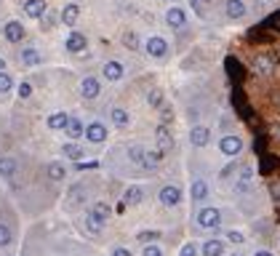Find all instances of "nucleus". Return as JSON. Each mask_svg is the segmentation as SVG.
<instances>
[{"label": "nucleus", "instance_id": "obj_1", "mask_svg": "<svg viewBox=\"0 0 280 256\" xmlns=\"http://www.w3.org/2000/svg\"><path fill=\"white\" fill-rule=\"evenodd\" d=\"M197 224L206 227V229H216V227L221 224V214H219V208H214V206L200 208V214H197Z\"/></svg>", "mask_w": 280, "mask_h": 256}, {"label": "nucleus", "instance_id": "obj_2", "mask_svg": "<svg viewBox=\"0 0 280 256\" xmlns=\"http://www.w3.org/2000/svg\"><path fill=\"white\" fill-rule=\"evenodd\" d=\"M155 142H158V149L160 152H166V149L173 147V134H171V128L166 123H160L158 125V131H155Z\"/></svg>", "mask_w": 280, "mask_h": 256}, {"label": "nucleus", "instance_id": "obj_3", "mask_svg": "<svg viewBox=\"0 0 280 256\" xmlns=\"http://www.w3.org/2000/svg\"><path fill=\"white\" fill-rule=\"evenodd\" d=\"M86 139L91 144H101V142H107V128H104L101 123H91L86 128Z\"/></svg>", "mask_w": 280, "mask_h": 256}, {"label": "nucleus", "instance_id": "obj_4", "mask_svg": "<svg viewBox=\"0 0 280 256\" xmlns=\"http://www.w3.org/2000/svg\"><path fill=\"white\" fill-rule=\"evenodd\" d=\"M179 200H182V190H179V187L168 184V187L160 190V203H163V206H176Z\"/></svg>", "mask_w": 280, "mask_h": 256}, {"label": "nucleus", "instance_id": "obj_5", "mask_svg": "<svg viewBox=\"0 0 280 256\" xmlns=\"http://www.w3.org/2000/svg\"><path fill=\"white\" fill-rule=\"evenodd\" d=\"M251 179H253V168H251V166H243L240 173H238L235 190H238V192H248V190H251Z\"/></svg>", "mask_w": 280, "mask_h": 256}, {"label": "nucleus", "instance_id": "obj_6", "mask_svg": "<svg viewBox=\"0 0 280 256\" xmlns=\"http://www.w3.org/2000/svg\"><path fill=\"white\" fill-rule=\"evenodd\" d=\"M219 149H221L224 155H238L240 149H243V142H240L238 136H224V139L219 142Z\"/></svg>", "mask_w": 280, "mask_h": 256}, {"label": "nucleus", "instance_id": "obj_7", "mask_svg": "<svg viewBox=\"0 0 280 256\" xmlns=\"http://www.w3.org/2000/svg\"><path fill=\"white\" fill-rule=\"evenodd\" d=\"M83 203H86V190L80 187V184H75V187L67 192V208H80Z\"/></svg>", "mask_w": 280, "mask_h": 256}, {"label": "nucleus", "instance_id": "obj_8", "mask_svg": "<svg viewBox=\"0 0 280 256\" xmlns=\"http://www.w3.org/2000/svg\"><path fill=\"white\" fill-rule=\"evenodd\" d=\"M280 168V158L277 155H262L259 158V173H264V176H267V173H272V171H277Z\"/></svg>", "mask_w": 280, "mask_h": 256}, {"label": "nucleus", "instance_id": "obj_9", "mask_svg": "<svg viewBox=\"0 0 280 256\" xmlns=\"http://www.w3.org/2000/svg\"><path fill=\"white\" fill-rule=\"evenodd\" d=\"M166 51H168V43L163 38H158V35L147 40V54L149 56H166Z\"/></svg>", "mask_w": 280, "mask_h": 256}, {"label": "nucleus", "instance_id": "obj_10", "mask_svg": "<svg viewBox=\"0 0 280 256\" xmlns=\"http://www.w3.org/2000/svg\"><path fill=\"white\" fill-rule=\"evenodd\" d=\"M142 200H144V190H142V187H128V190H125V195H123V203H125L128 208L139 206Z\"/></svg>", "mask_w": 280, "mask_h": 256}, {"label": "nucleus", "instance_id": "obj_11", "mask_svg": "<svg viewBox=\"0 0 280 256\" xmlns=\"http://www.w3.org/2000/svg\"><path fill=\"white\" fill-rule=\"evenodd\" d=\"M208 139H211V134H208V128H203V125H197V128H192V131H190V142L195 147H206Z\"/></svg>", "mask_w": 280, "mask_h": 256}, {"label": "nucleus", "instance_id": "obj_12", "mask_svg": "<svg viewBox=\"0 0 280 256\" xmlns=\"http://www.w3.org/2000/svg\"><path fill=\"white\" fill-rule=\"evenodd\" d=\"M80 94H83L86 99H96L99 96V80L96 78H86L83 86H80Z\"/></svg>", "mask_w": 280, "mask_h": 256}, {"label": "nucleus", "instance_id": "obj_13", "mask_svg": "<svg viewBox=\"0 0 280 256\" xmlns=\"http://www.w3.org/2000/svg\"><path fill=\"white\" fill-rule=\"evenodd\" d=\"M24 14L32 16V19H40L45 14V3H43V0H27V3H24Z\"/></svg>", "mask_w": 280, "mask_h": 256}, {"label": "nucleus", "instance_id": "obj_14", "mask_svg": "<svg viewBox=\"0 0 280 256\" xmlns=\"http://www.w3.org/2000/svg\"><path fill=\"white\" fill-rule=\"evenodd\" d=\"M6 38L11 43H19L21 38H24V27H21L19 21H8V24H6Z\"/></svg>", "mask_w": 280, "mask_h": 256}, {"label": "nucleus", "instance_id": "obj_15", "mask_svg": "<svg viewBox=\"0 0 280 256\" xmlns=\"http://www.w3.org/2000/svg\"><path fill=\"white\" fill-rule=\"evenodd\" d=\"M86 48V35H80V32H72L67 38V51H72V54H78V51H83Z\"/></svg>", "mask_w": 280, "mask_h": 256}, {"label": "nucleus", "instance_id": "obj_16", "mask_svg": "<svg viewBox=\"0 0 280 256\" xmlns=\"http://www.w3.org/2000/svg\"><path fill=\"white\" fill-rule=\"evenodd\" d=\"M246 14V3L243 0H227V16L230 19H240Z\"/></svg>", "mask_w": 280, "mask_h": 256}, {"label": "nucleus", "instance_id": "obj_17", "mask_svg": "<svg viewBox=\"0 0 280 256\" xmlns=\"http://www.w3.org/2000/svg\"><path fill=\"white\" fill-rule=\"evenodd\" d=\"M166 21H168L171 27H184L187 16H184V11H182V8H168V14H166Z\"/></svg>", "mask_w": 280, "mask_h": 256}, {"label": "nucleus", "instance_id": "obj_18", "mask_svg": "<svg viewBox=\"0 0 280 256\" xmlns=\"http://www.w3.org/2000/svg\"><path fill=\"white\" fill-rule=\"evenodd\" d=\"M104 78L107 80H120L123 78V64L120 62H107L104 64Z\"/></svg>", "mask_w": 280, "mask_h": 256}, {"label": "nucleus", "instance_id": "obj_19", "mask_svg": "<svg viewBox=\"0 0 280 256\" xmlns=\"http://www.w3.org/2000/svg\"><path fill=\"white\" fill-rule=\"evenodd\" d=\"M128 158H131L136 166H142V168H147V152L139 144H134V147H128Z\"/></svg>", "mask_w": 280, "mask_h": 256}, {"label": "nucleus", "instance_id": "obj_20", "mask_svg": "<svg viewBox=\"0 0 280 256\" xmlns=\"http://www.w3.org/2000/svg\"><path fill=\"white\" fill-rule=\"evenodd\" d=\"M227 75H230L232 80H243V75H246V72H243V64H240L238 59H232V56L227 59Z\"/></svg>", "mask_w": 280, "mask_h": 256}, {"label": "nucleus", "instance_id": "obj_21", "mask_svg": "<svg viewBox=\"0 0 280 256\" xmlns=\"http://www.w3.org/2000/svg\"><path fill=\"white\" fill-rule=\"evenodd\" d=\"M78 16H80V8L72 3V6H67L64 11H62V21H64V24H69V27H72L75 24V21H78Z\"/></svg>", "mask_w": 280, "mask_h": 256}, {"label": "nucleus", "instance_id": "obj_22", "mask_svg": "<svg viewBox=\"0 0 280 256\" xmlns=\"http://www.w3.org/2000/svg\"><path fill=\"white\" fill-rule=\"evenodd\" d=\"M206 195H208V184L203 179H195L192 182V200H203Z\"/></svg>", "mask_w": 280, "mask_h": 256}, {"label": "nucleus", "instance_id": "obj_23", "mask_svg": "<svg viewBox=\"0 0 280 256\" xmlns=\"http://www.w3.org/2000/svg\"><path fill=\"white\" fill-rule=\"evenodd\" d=\"M67 123H69V118H67L64 112H56V115H51V118H48V128H54V131L67 128Z\"/></svg>", "mask_w": 280, "mask_h": 256}, {"label": "nucleus", "instance_id": "obj_24", "mask_svg": "<svg viewBox=\"0 0 280 256\" xmlns=\"http://www.w3.org/2000/svg\"><path fill=\"white\" fill-rule=\"evenodd\" d=\"M128 120H131V118H128V112H125V110H120V107H115V110H112V123L118 125V128H125Z\"/></svg>", "mask_w": 280, "mask_h": 256}, {"label": "nucleus", "instance_id": "obj_25", "mask_svg": "<svg viewBox=\"0 0 280 256\" xmlns=\"http://www.w3.org/2000/svg\"><path fill=\"white\" fill-rule=\"evenodd\" d=\"M221 251H224L221 240H208L206 246H203V253H206V256H221Z\"/></svg>", "mask_w": 280, "mask_h": 256}, {"label": "nucleus", "instance_id": "obj_26", "mask_svg": "<svg viewBox=\"0 0 280 256\" xmlns=\"http://www.w3.org/2000/svg\"><path fill=\"white\" fill-rule=\"evenodd\" d=\"M16 171V160L14 158H0V176H11Z\"/></svg>", "mask_w": 280, "mask_h": 256}, {"label": "nucleus", "instance_id": "obj_27", "mask_svg": "<svg viewBox=\"0 0 280 256\" xmlns=\"http://www.w3.org/2000/svg\"><path fill=\"white\" fill-rule=\"evenodd\" d=\"M88 214H93V216L99 219V222H107V216H110V206H107V203H96Z\"/></svg>", "mask_w": 280, "mask_h": 256}, {"label": "nucleus", "instance_id": "obj_28", "mask_svg": "<svg viewBox=\"0 0 280 256\" xmlns=\"http://www.w3.org/2000/svg\"><path fill=\"white\" fill-rule=\"evenodd\" d=\"M64 155L72 158V160H80V158H83V147H80V144H64Z\"/></svg>", "mask_w": 280, "mask_h": 256}, {"label": "nucleus", "instance_id": "obj_29", "mask_svg": "<svg viewBox=\"0 0 280 256\" xmlns=\"http://www.w3.org/2000/svg\"><path fill=\"white\" fill-rule=\"evenodd\" d=\"M83 131H86V128H83V123H80V120H69V123H67V134L72 136V139H78Z\"/></svg>", "mask_w": 280, "mask_h": 256}, {"label": "nucleus", "instance_id": "obj_30", "mask_svg": "<svg viewBox=\"0 0 280 256\" xmlns=\"http://www.w3.org/2000/svg\"><path fill=\"white\" fill-rule=\"evenodd\" d=\"M160 160H163V152H160V149H147V168H155Z\"/></svg>", "mask_w": 280, "mask_h": 256}, {"label": "nucleus", "instance_id": "obj_31", "mask_svg": "<svg viewBox=\"0 0 280 256\" xmlns=\"http://www.w3.org/2000/svg\"><path fill=\"white\" fill-rule=\"evenodd\" d=\"M21 62H24L27 67H35L40 62V56H38V51H32V48H27L24 54H21Z\"/></svg>", "mask_w": 280, "mask_h": 256}, {"label": "nucleus", "instance_id": "obj_32", "mask_svg": "<svg viewBox=\"0 0 280 256\" xmlns=\"http://www.w3.org/2000/svg\"><path fill=\"white\" fill-rule=\"evenodd\" d=\"M48 176H51L54 182L64 179V166H59V163H51V166H48Z\"/></svg>", "mask_w": 280, "mask_h": 256}, {"label": "nucleus", "instance_id": "obj_33", "mask_svg": "<svg viewBox=\"0 0 280 256\" xmlns=\"http://www.w3.org/2000/svg\"><path fill=\"white\" fill-rule=\"evenodd\" d=\"M101 224H104V222H99V219L93 216V214H88V216H86V227H88V232H93V235H96V232L101 229Z\"/></svg>", "mask_w": 280, "mask_h": 256}, {"label": "nucleus", "instance_id": "obj_34", "mask_svg": "<svg viewBox=\"0 0 280 256\" xmlns=\"http://www.w3.org/2000/svg\"><path fill=\"white\" fill-rule=\"evenodd\" d=\"M147 101L152 104V107H160V104H163V91H160V88H152V91L147 94Z\"/></svg>", "mask_w": 280, "mask_h": 256}, {"label": "nucleus", "instance_id": "obj_35", "mask_svg": "<svg viewBox=\"0 0 280 256\" xmlns=\"http://www.w3.org/2000/svg\"><path fill=\"white\" fill-rule=\"evenodd\" d=\"M123 43H125V48L136 51V48H139V38H136V32H125V35H123Z\"/></svg>", "mask_w": 280, "mask_h": 256}, {"label": "nucleus", "instance_id": "obj_36", "mask_svg": "<svg viewBox=\"0 0 280 256\" xmlns=\"http://www.w3.org/2000/svg\"><path fill=\"white\" fill-rule=\"evenodd\" d=\"M11 243V229L6 224H0V246H8Z\"/></svg>", "mask_w": 280, "mask_h": 256}, {"label": "nucleus", "instance_id": "obj_37", "mask_svg": "<svg viewBox=\"0 0 280 256\" xmlns=\"http://www.w3.org/2000/svg\"><path fill=\"white\" fill-rule=\"evenodd\" d=\"M6 91H11V75L0 72V94H6Z\"/></svg>", "mask_w": 280, "mask_h": 256}, {"label": "nucleus", "instance_id": "obj_38", "mask_svg": "<svg viewBox=\"0 0 280 256\" xmlns=\"http://www.w3.org/2000/svg\"><path fill=\"white\" fill-rule=\"evenodd\" d=\"M160 238V232L158 229H152V232H142V235H139V240L142 243H152V240H158Z\"/></svg>", "mask_w": 280, "mask_h": 256}, {"label": "nucleus", "instance_id": "obj_39", "mask_svg": "<svg viewBox=\"0 0 280 256\" xmlns=\"http://www.w3.org/2000/svg\"><path fill=\"white\" fill-rule=\"evenodd\" d=\"M30 94H32V86H30V83H21V86H19V99H27Z\"/></svg>", "mask_w": 280, "mask_h": 256}, {"label": "nucleus", "instance_id": "obj_40", "mask_svg": "<svg viewBox=\"0 0 280 256\" xmlns=\"http://www.w3.org/2000/svg\"><path fill=\"white\" fill-rule=\"evenodd\" d=\"M190 3H192V8L197 11V14H206V3H208V0H190Z\"/></svg>", "mask_w": 280, "mask_h": 256}, {"label": "nucleus", "instance_id": "obj_41", "mask_svg": "<svg viewBox=\"0 0 280 256\" xmlns=\"http://www.w3.org/2000/svg\"><path fill=\"white\" fill-rule=\"evenodd\" d=\"M142 256H163V251H160L158 246H147V248L142 251Z\"/></svg>", "mask_w": 280, "mask_h": 256}, {"label": "nucleus", "instance_id": "obj_42", "mask_svg": "<svg viewBox=\"0 0 280 256\" xmlns=\"http://www.w3.org/2000/svg\"><path fill=\"white\" fill-rule=\"evenodd\" d=\"M182 256H197V248H195V243H187V246L182 248Z\"/></svg>", "mask_w": 280, "mask_h": 256}, {"label": "nucleus", "instance_id": "obj_43", "mask_svg": "<svg viewBox=\"0 0 280 256\" xmlns=\"http://www.w3.org/2000/svg\"><path fill=\"white\" fill-rule=\"evenodd\" d=\"M227 238H230V243H243V235H240V232H235V229H230Z\"/></svg>", "mask_w": 280, "mask_h": 256}, {"label": "nucleus", "instance_id": "obj_44", "mask_svg": "<svg viewBox=\"0 0 280 256\" xmlns=\"http://www.w3.org/2000/svg\"><path fill=\"white\" fill-rule=\"evenodd\" d=\"M80 171H83V168H88V171H93V168H99V163L96 160H88V163H80V166H78Z\"/></svg>", "mask_w": 280, "mask_h": 256}, {"label": "nucleus", "instance_id": "obj_45", "mask_svg": "<svg viewBox=\"0 0 280 256\" xmlns=\"http://www.w3.org/2000/svg\"><path fill=\"white\" fill-rule=\"evenodd\" d=\"M259 67H262V72H270V59H267V56H259Z\"/></svg>", "mask_w": 280, "mask_h": 256}, {"label": "nucleus", "instance_id": "obj_46", "mask_svg": "<svg viewBox=\"0 0 280 256\" xmlns=\"http://www.w3.org/2000/svg\"><path fill=\"white\" fill-rule=\"evenodd\" d=\"M168 120H173V110H168V107H163V123L168 125Z\"/></svg>", "mask_w": 280, "mask_h": 256}, {"label": "nucleus", "instance_id": "obj_47", "mask_svg": "<svg viewBox=\"0 0 280 256\" xmlns=\"http://www.w3.org/2000/svg\"><path fill=\"white\" fill-rule=\"evenodd\" d=\"M267 24H270V27H275V30L280 32V14H275V16H272L270 21H267Z\"/></svg>", "mask_w": 280, "mask_h": 256}, {"label": "nucleus", "instance_id": "obj_48", "mask_svg": "<svg viewBox=\"0 0 280 256\" xmlns=\"http://www.w3.org/2000/svg\"><path fill=\"white\" fill-rule=\"evenodd\" d=\"M112 256H131V251H128V248H115Z\"/></svg>", "mask_w": 280, "mask_h": 256}, {"label": "nucleus", "instance_id": "obj_49", "mask_svg": "<svg viewBox=\"0 0 280 256\" xmlns=\"http://www.w3.org/2000/svg\"><path fill=\"white\" fill-rule=\"evenodd\" d=\"M253 256H272V253H270V251H256Z\"/></svg>", "mask_w": 280, "mask_h": 256}, {"label": "nucleus", "instance_id": "obj_50", "mask_svg": "<svg viewBox=\"0 0 280 256\" xmlns=\"http://www.w3.org/2000/svg\"><path fill=\"white\" fill-rule=\"evenodd\" d=\"M3 69H6V62H3V59H0V72H3Z\"/></svg>", "mask_w": 280, "mask_h": 256}, {"label": "nucleus", "instance_id": "obj_51", "mask_svg": "<svg viewBox=\"0 0 280 256\" xmlns=\"http://www.w3.org/2000/svg\"><path fill=\"white\" fill-rule=\"evenodd\" d=\"M232 256H243V253H232Z\"/></svg>", "mask_w": 280, "mask_h": 256}, {"label": "nucleus", "instance_id": "obj_52", "mask_svg": "<svg viewBox=\"0 0 280 256\" xmlns=\"http://www.w3.org/2000/svg\"><path fill=\"white\" fill-rule=\"evenodd\" d=\"M168 3H173V0H168Z\"/></svg>", "mask_w": 280, "mask_h": 256}]
</instances>
